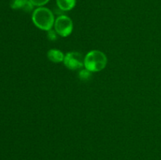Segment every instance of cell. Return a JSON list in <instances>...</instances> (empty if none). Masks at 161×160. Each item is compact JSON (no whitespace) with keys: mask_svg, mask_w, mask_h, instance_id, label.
<instances>
[{"mask_svg":"<svg viewBox=\"0 0 161 160\" xmlns=\"http://www.w3.org/2000/svg\"><path fill=\"white\" fill-rule=\"evenodd\" d=\"M64 64L69 69L76 70L84 65V58L78 52H70L64 56Z\"/></svg>","mask_w":161,"mask_h":160,"instance_id":"4","label":"cell"},{"mask_svg":"<svg viewBox=\"0 0 161 160\" xmlns=\"http://www.w3.org/2000/svg\"><path fill=\"white\" fill-rule=\"evenodd\" d=\"M47 56L53 63H60L61 61H64V53L61 50H56V49H52L49 50L47 53Z\"/></svg>","mask_w":161,"mask_h":160,"instance_id":"6","label":"cell"},{"mask_svg":"<svg viewBox=\"0 0 161 160\" xmlns=\"http://www.w3.org/2000/svg\"><path fill=\"white\" fill-rule=\"evenodd\" d=\"M49 1L50 0H30V2L32 3L33 6H39V7L46 5Z\"/></svg>","mask_w":161,"mask_h":160,"instance_id":"9","label":"cell"},{"mask_svg":"<svg viewBox=\"0 0 161 160\" xmlns=\"http://www.w3.org/2000/svg\"><path fill=\"white\" fill-rule=\"evenodd\" d=\"M76 0H57V5L58 7L64 11L71 10L75 6Z\"/></svg>","mask_w":161,"mask_h":160,"instance_id":"7","label":"cell"},{"mask_svg":"<svg viewBox=\"0 0 161 160\" xmlns=\"http://www.w3.org/2000/svg\"><path fill=\"white\" fill-rule=\"evenodd\" d=\"M47 35H48V39H50V40H55V39H57V32L55 31H53V30H50V31H48V34H47Z\"/></svg>","mask_w":161,"mask_h":160,"instance_id":"10","label":"cell"},{"mask_svg":"<svg viewBox=\"0 0 161 160\" xmlns=\"http://www.w3.org/2000/svg\"><path fill=\"white\" fill-rule=\"evenodd\" d=\"M32 21L39 29L50 31L54 24V17L51 11L46 7H39L32 13Z\"/></svg>","mask_w":161,"mask_h":160,"instance_id":"1","label":"cell"},{"mask_svg":"<svg viewBox=\"0 0 161 160\" xmlns=\"http://www.w3.org/2000/svg\"><path fill=\"white\" fill-rule=\"evenodd\" d=\"M91 77V73L87 69L82 70L80 72V78L82 80H89Z\"/></svg>","mask_w":161,"mask_h":160,"instance_id":"8","label":"cell"},{"mask_svg":"<svg viewBox=\"0 0 161 160\" xmlns=\"http://www.w3.org/2000/svg\"><path fill=\"white\" fill-rule=\"evenodd\" d=\"M54 28L57 34L62 37H67L72 33L73 24L72 20L67 16H60L54 22Z\"/></svg>","mask_w":161,"mask_h":160,"instance_id":"3","label":"cell"},{"mask_svg":"<svg viewBox=\"0 0 161 160\" xmlns=\"http://www.w3.org/2000/svg\"><path fill=\"white\" fill-rule=\"evenodd\" d=\"M107 64L106 55L99 50H92L84 57V66L91 72L103 70Z\"/></svg>","mask_w":161,"mask_h":160,"instance_id":"2","label":"cell"},{"mask_svg":"<svg viewBox=\"0 0 161 160\" xmlns=\"http://www.w3.org/2000/svg\"><path fill=\"white\" fill-rule=\"evenodd\" d=\"M32 3L30 0H11L10 7L14 9H22L26 12H30L33 9Z\"/></svg>","mask_w":161,"mask_h":160,"instance_id":"5","label":"cell"}]
</instances>
